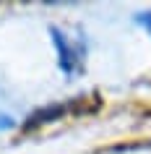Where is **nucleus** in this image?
I'll return each mask as SVG.
<instances>
[{
  "instance_id": "obj_1",
  "label": "nucleus",
  "mask_w": 151,
  "mask_h": 154,
  "mask_svg": "<svg viewBox=\"0 0 151 154\" xmlns=\"http://www.w3.org/2000/svg\"><path fill=\"white\" fill-rule=\"evenodd\" d=\"M50 37H52V45L57 50V65H60V71L68 79L78 76L81 68H83V47H81V42H71L68 34L63 29H57V26H50Z\"/></svg>"
},
{
  "instance_id": "obj_2",
  "label": "nucleus",
  "mask_w": 151,
  "mask_h": 154,
  "mask_svg": "<svg viewBox=\"0 0 151 154\" xmlns=\"http://www.w3.org/2000/svg\"><path fill=\"white\" fill-rule=\"evenodd\" d=\"M133 21L151 37V11H138V13H133Z\"/></svg>"
}]
</instances>
